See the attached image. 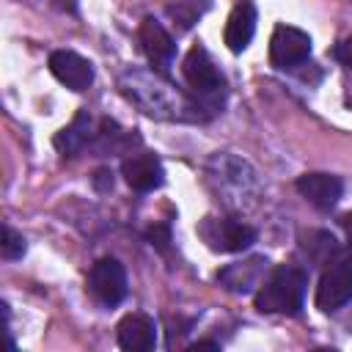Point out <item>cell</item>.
Returning a JSON list of instances; mask_svg holds the SVG:
<instances>
[{"label": "cell", "instance_id": "1", "mask_svg": "<svg viewBox=\"0 0 352 352\" xmlns=\"http://www.w3.org/2000/svg\"><path fill=\"white\" fill-rule=\"evenodd\" d=\"M118 91L140 113L157 121H206L209 118L187 91H179L168 80V74H160L157 69L121 72Z\"/></svg>", "mask_w": 352, "mask_h": 352}, {"label": "cell", "instance_id": "2", "mask_svg": "<svg viewBox=\"0 0 352 352\" xmlns=\"http://www.w3.org/2000/svg\"><path fill=\"white\" fill-rule=\"evenodd\" d=\"M204 173H206L209 190L217 195V201L226 209L245 212L256 204L258 179H256V170L242 157H236L231 151H217L206 160Z\"/></svg>", "mask_w": 352, "mask_h": 352}, {"label": "cell", "instance_id": "3", "mask_svg": "<svg viewBox=\"0 0 352 352\" xmlns=\"http://www.w3.org/2000/svg\"><path fill=\"white\" fill-rule=\"evenodd\" d=\"M308 289V272L297 264H280L270 270L264 283L256 292V308L261 314H300L305 302Z\"/></svg>", "mask_w": 352, "mask_h": 352}, {"label": "cell", "instance_id": "4", "mask_svg": "<svg viewBox=\"0 0 352 352\" xmlns=\"http://www.w3.org/2000/svg\"><path fill=\"white\" fill-rule=\"evenodd\" d=\"M182 77L190 88V96L201 104V110L206 116H214L217 110H223V104H226V77L220 74L212 55L201 44L187 50V55L182 60Z\"/></svg>", "mask_w": 352, "mask_h": 352}, {"label": "cell", "instance_id": "5", "mask_svg": "<svg viewBox=\"0 0 352 352\" xmlns=\"http://www.w3.org/2000/svg\"><path fill=\"white\" fill-rule=\"evenodd\" d=\"M198 236L206 242L209 250L214 253H239L248 250L256 242V228L239 217L228 214H206L198 223Z\"/></svg>", "mask_w": 352, "mask_h": 352}, {"label": "cell", "instance_id": "6", "mask_svg": "<svg viewBox=\"0 0 352 352\" xmlns=\"http://www.w3.org/2000/svg\"><path fill=\"white\" fill-rule=\"evenodd\" d=\"M352 300V264L338 253L324 264V272L316 283V308L333 314Z\"/></svg>", "mask_w": 352, "mask_h": 352}, {"label": "cell", "instance_id": "7", "mask_svg": "<svg viewBox=\"0 0 352 352\" xmlns=\"http://www.w3.org/2000/svg\"><path fill=\"white\" fill-rule=\"evenodd\" d=\"M85 286H88V294L99 305L113 308L126 297V270H124V264L118 258L104 256L88 270Z\"/></svg>", "mask_w": 352, "mask_h": 352}, {"label": "cell", "instance_id": "8", "mask_svg": "<svg viewBox=\"0 0 352 352\" xmlns=\"http://www.w3.org/2000/svg\"><path fill=\"white\" fill-rule=\"evenodd\" d=\"M311 58V36L292 25H278L270 36V63L275 69H297Z\"/></svg>", "mask_w": 352, "mask_h": 352}, {"label": "cell", "instance_id": "9", "mask_svg": "<svg viewBox=\"0 0 352 352\" xmlns=\"http://www.w3.org/2000/svg\"><path fill=\"white\" fill-rule=\"evenodd\" d=\"M267 275H270L267 256H248L242 261H231L223 270H217V283L234 294H256Z\"/></svg>", "mask_w": 352, "mask_h": 352}, {"label": "cell", "instance_id": "10", "mask_svg": "<svg viewBox=\"0 0 352 352\" xmlns=\"http://www.w3.org/2000/svg\"><path fill=\"white\" fill-rule=\"evenodd\" d=\"M138 38H140V50L148 58L151 69H157L160 74H168L170 66H173V58H176V41H173V36L154 16H146L140 22Z\"/></svg>", "mask_w": 352, "mask_h": 352}, {"label": "cell", "instance_id": "11", "mask_svg": "<svg viewBox=\"0 0 352 352\" xmlns=\"http://www.w3.org/2000/svg\"><path fill=\"white\" fill-rule=\"evenodd\" d=\"M121 176H124V182H126L132 190H138V192H151V190L162 187V182H165V168H162V162H160L157 154H151V151H135V154L124 157V162H121Z\"/></svg>", "mask_w": 352, "mask_h": 352}, {"label": "cell", "instance_id": "12", "mask_svg": "<svg viewBox=\"0 0 352 352\" xmlns=\"http://www.w3.org/2000/svg\"><path fill=\"white\" fill-rule=\"evenodd\" d=\"M50 72L58 82H63L72 91H88L94 82V66L74 50H55L50 55Z\"/></svg>", "mask_w": 352, "mask_h": 352}, {"label": "cell", "instance_id": "13", "mask_svg": "<svg viewBox=\"0 0 352 352\" xmlns=\"http://www.w3.org/2000/svg\"><path fill=\"white\" fill-rule=\"evenodd\" d=\"M294 187L319 212H330L341 201V192H344V182L333 173H302Z\"/></svg>", "mask_w": 352, "mask_h": 352}, {"label": "cell", "instance_id": "14", "mask_svg": "<svg viewBox=\"0 0 352 352\" xmlns=\"http://www.w3.org/2000/svg\"><path fill=\"white\" fill-rule=\"evenodd\" d=\"M116 341L126 352H151L157 346V324L146 314H126L116 327Z\"/></svg>", "mask_w": 352, "mask_h": 352}, {"label": "cell", "instance_id": "15", "mask_svg": "<svg viewBox=\"0 0 352 352\" xmlns=\"http://www.w3.org/2000/svg\"><path fill=\"white\" fill-rule=\"evenodd\" d=\"M256 22H258V14H256V6L250 0H239L231 14H228V22H226V30H223V41L231 52H245L248 44L253 41V33H256Z\"/></svg>", "mask_w": 352, "mask_h": 352}, {"label": "cell", "instance_id": "16", "mask_svg": "<svg viewBox=\"0 0 352 352\" xmlns=\"http://www.w3.org/2000/svg\"><path fill=\"white\" fill-rule=\"evenodd\" d=\"M94 135H96V124H94V116L88 110H80L69 126H63L60 132H55L52 138V146L63 154V157H74L80 154L82 148H88L94 143Z\"/></svg>", "mask_w": 352, "mask_h": 352}, {"label": "cell", "instance_id": "17", "mask_svg": "<svg viewBox=\"0 0 352 352\" xmlns=\"http://www.w3.org/2000/svg\"><path fill=\"white\" fill-rule=\"evenodd\" d=\"M135 140H138V138L129 135L126 129H121L116 121L102 118L99 126H96V135H94L91 148H96L99 154H118V151H126L129 143H135Z\"/></svg>", "mask_w": 352, "mask_h": 352}, {"label": "cell", "instance_id": "18", "mask_svg": "<svg viewBox=\"0 0 352 352\" xmlns=\"http://www.w3.org/2000/svg\"><path fill=\"white\" fill-rule=\"evenodd\" d=\"M300 248L314 264H327L341 253V248L330 231H305L300 236Z\"/></svg>", "mask_w": 352, "mask_h": 352}, {"label": "cell", "instance_id": "19", "mask_svg": "<svg viewBox=\"0 0 352 352\" xmlns=\"http://www.w3.org/2000/svg\"><path fill=\"white\" fill-rule=\"evenodd\" d=\"M206 8H209V0H179L176 6H168V16L173 19L179 33H187Z\"/></svg>", "mask_w": 352, "mask_h": 352}, {"label": "cell", "instance_id": "20", "mask_svg": "<svg viewBox=\"0 0 352 352\" xmlns=\"http://www.w3.org/2000/svg\"><path fill=\"white\" fill-rule=\"evenodd\" d=\"M25 236L16 231V228H11V226H6L3 228V242H0V253H3V258L6 261H16V258H22L25 256Z\"/></svg>", "mask_w": 352, "mask_h": 352}, {"label": "cell", "instance_id": "21", "mask_svg": "<svg viewBox=\"0 0 352 352\" xmlns=\"http://www.w3.org/2000/svg\"><path fill=\"white\" fill-rule=\"evenodd\" d=\"M333 58L352 69V36H346L344 41H338V47L333 50Z\"/></svg>", "mask_w": 352, "mask_h": 352}, {"label": "cell", "instance_id": "22", "mask_svg": "<svg viewBox=\"0 0 352 352\" xmlns=\"http://www.w3.org/2000/svg\"><path fill=\"white\" fill-rule=\"evenodd\" d=\"M148 239H151V245H157L160 250H165V248H168V242H170L168 226H154V228H148Z\"/></svg>", "mask_w": 352, "mask_h": 352}, {"label": "cell", "instance_id": "23", "mask_svg": "<svg viewBox=\"0 0 352 352\" xmlns=\"http://www.w3.org/2000/svg\"><path fill=\"white\" fill-rule=\"evenodd\" d=\"M187 349H192V352H195V349H220V344H217V341H195V344H190Z\"/></svg>", "mask_w": 352, "mask_h": 352}, {"label": "cell", "instance_id": "24", "mask_svg": "<svg viewBox=\"0 0 352 352\" xmlns=\"http://www.w3.org/2000/svg\"><path fill=\"white\" fill-rule=\"evenodd\" d=\"M341 256H344V258H346V261L352 264V234H349V242H346V248L341 250Z\"/></svg>", "mask_w": 352, "mask_h": 352}, {"label": "cell", "instance_id": "25", "mask_svg": "<svg viewBox=\"0 0 352 352\" xmlns=\"http://www.w3.org/2000/svg\"><path fill=\"white\" fill-rule=\"evenodd\" d=\"M346 104H352V82H346Z\"/></svg>", "mask_w": 352, "mask_h": 352}]
</instances>
